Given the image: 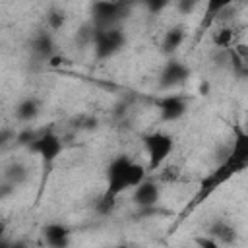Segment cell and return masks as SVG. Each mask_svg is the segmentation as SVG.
<instances>
[{"label": "cell", "instance_id": "cell-1", "mask_svg": "<svg viewBox=\"0 0 248 248\" xmlns=\"http://www.w3.org/2000/svg\"><path fill=\"white\" fill-rule=\"evenodd\" d=\"M147 174V169L128 157H118L110 163L107 178H108V186H107V196L116 198L118 194H122L124 190H132L134 186H138Z\"/></svg>", "mask_w": 248, "mask_h": 248}, {"label": "cell", "instance_id": "cell-4", "mask_svg": "<svg viewBox=\"0 0 248 248\" xmlns=\"http://www.w3.org/2000/svg\"><path fill=\"white\" fill-rule=\"evenodd\" d=\"M159 200V186L147 178H143L138 186H134V202L140 205H153Z\"/></svg>", "mask_w": 248, "mask_h": 248}, {"label": "cell", "instance_id": "cell-7", "mask_svg": "<svg viewBox=\"0 0 248 248\" xmlns=\"http://www.w3.org/2000/svg\"><path fill=\"white\" fill-rule=\"evenodd\" d=\"M209 236H211L217 244H231V242H234L236 232H234V229H232L229 223L217 221V223H213V227L209 229Z\"/></svg>", "mask_w": 248, "mask_h": 248}, {"label": "cell", "instance_id": "cell-9", "mask_svg": "<svg viewBox=\"0 0 248 248\" xmlns=\"http://www.w3.org/2000/svg\"><path fill=\"white\" fill-rule=\"evenodd\" d=\"M159 182H163V184H174L178 178H180V167H176V165H170V163H163L159 169Z\"/></svg>", "mask_w": 248, "mask_h": 248}, {"label": "cell", "instance_id": "cell-5", "mask_svg": "<svg viewBox=\"0 0 248 248\" xmlns=\"http://www.w3.org/2000/svg\"><path fill=\"white\" fill-rule=\"evenodd\" d=\"M211 41L217 48H231L236 45V27L234 25H229V23H223L219 25L213 35H211Z\"/></svg>", "mask_w": 248, "mask_h": 248}, {"label": "cell", "instance_id": "cell-6", "mask_svg": "<svg viewBox=\"0 0 248 248\" xmlns=\"http://www.w3.org/2000/svg\"><path fill=\"white\" fill-rule=\"evenodd\" d=\"M45 240L46 244L50 246H64L68 242V236H70V231L60 225V223H52V225H46L45 227Z\"/></svg>", "mask_w": 248, "mask_h": 248}, {"label": "cell", "instance_id": "cell-2", "mask_svg": "<svg viewBox=\"0 0 248 248\" xmlns=\"http://www.w3.org/2000/svg\"><path fill=\"white\" fill-rule=\"evenodd\" d=\"M145 149L149 155V170H157L163 163H167L170 151H172V138L163 132H153L145 138Z\"/></svg>", "mask_w": 248, "mask_h": 248}, {"label": "cell", "instance_id": "cell-8", "mask_svg": "<svg viewBox=\"0 0 248 248\" xmlns=\"http://www.w3.org/2000/svg\"><path fill=\"white\" fill-rule=\"evenodd\" d=\"M161 110H163L165 120H174V118H178V116L184 114L186 105H184L182 99H178V97H169V99H165Z\"/></svg>", "mask_w": 248, "mask_h": 248}, {"label": "cell", "instance_id": "cell-3", "mask_svg": "<svg viewBox=\"0 0 248 248\" xmlns=\"http://www.w3.org/2000/svg\"><path fill=\"white\" fill-rule=\"evenodd\" d=\"M31 149H33V151H37V153H39L41 157H45L46 161H52V159L60 153L62 143H60V140H58L56 136L46 134V136H43V138L35 140V141L31 143Z\"/></svg>", "mask_w": 248, "mask_h": 248}, {"label": "cell", "instance_id": "cell-11", "mask_svg": "<svg viewBox=\"0 0 248 248\" xmlns=\"http://www.w3.org/2000/svg\"><path fill=\"white\" fill-rule=\"evenodd\" d=\"M182 39H184V31H182V29H170V31L165 35L163 46H165V48L174 50V48H178V46H180Z\"/></svg>", "mask_w": 248, "mask_h": 248}, {"label": "cell", "instance_id": "cell-13", "mask_svg": "<svg viewBox=\"0 0 248 248\" xmlns=\"http://www.w3.org/2000/svg\"><path fill=\"white\" fill-rule=\"evenodd\" d=\"M37 114V103L35 101H25L19 108H17V116L23 118V120H29Z\"/></svg>", "mask_w": 248, "mask_h": 248}, {"label": "cell", "instance_id": "cell-12", "mask_svg": "<svg viewBox=\"0 0 248 248\" xmlns=\"http://www.w3.org/2000/svg\"><path fill=\"white\" fill-rule=\"evenodd\" d=\"M64 21H66V14L62 12V10H52L48 16H46V23H48V27L50 29H60L62 25H64Z\"/></svg>", "mask_w": 248, "mask_h": 248}, {"label": "cell", "instance_id": "cell-14", "mask_svg": "<svg viewBox=\"0 0 248 248\" xmlns=\"http://www.w3.org/2000/svg\"><path fill=\"white\" fill-rule=\"evenodd\" d=\"M196 6H198V0H180L178 2V8H180L182 14H190Z\"/></svg>", "mask_w": 248, "mask_h": 248}, {"label": "cell", "instance_id": "cell-15", "mask_svg": "<svg viewBox=\"0 0 248 248\" xmlns=\"http://www.w3.org/2000/svg\"><path fill=\"white\" fill-rule=\"evenodd\" d=\"M198 2H202V0H198ZM205 2H207V0H205Z\"/></svg>", "mask_w": 248, "mask_h": 248}, {"label": "cell", "instance_id": "cell-10", "mask_svg": "<svg viewBox=\"0 0 248 248\" xmlns=\"http://www.w3.org/2000/svg\"><path fill=\"white\" fill-rule=\"evenodd\" d=\"M232 2H236V0H207V10H205L207 19H211V17L219 16L221 12H225L229 6H232Z\"/></svg>", "mask_w": 248, "mask_h": 248}]
</instances>
